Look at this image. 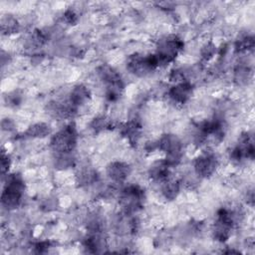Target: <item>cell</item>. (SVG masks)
Here are the masks:
<instances>
[{
  "mask_svg": "<svg viewBox=\"0 0 255 255\" xmlns=\"http://www.w3.org/2000/svg\"><path fill=\"white\" fill-rule=\"evenodd\" d=\"M241 217V212L238 209L228 207H221L218 209L212 229L213 238L221 243L226 242L230 238L233 228L238 224Z\"/></svg>",
  "mask_w": 255,
  "mask_h": 255,
  "instance_id": "cell-1",
  "label": "cell"
},
{
  "mask_svg": "<svg viewBox=\"0 0 255 255\" xmlns=\"http://www.w3.org/2000/svg\"><path fill=\"white\" fill-rule=\"evenodd\" d=\"M1 194V203L7 210L20 206L25 193V182L19 173H8Z\"/></svg>",
  "mask_w": 255,
  "mask_h": 255,
  "instance_id": "cell-2",
  "label": "cell"
},
{
  "mask_svg": "<svg viewBox=\"0 0 255 255\" xmlns=\"http://www.w3.org/2000/svg\"><path fill=\"white\" fill-rule=\"evenodd\" d=\"M183 40L175 34H169L161 37L157 41L156 50L153 53L157 61L158 68L172 63L183 50Z\"/></svg>",
  "mask_w": 255,
  "mask_h": 255,
  "instance_id": "cell-3",
  "label": "cell"
},
{
  "mask_svg": "<svg viewBox=\"0 0 255 255\" xmlns=\"http://www.w3.org/2000/svg\"><path fill=\"white\" fill-rule=\"evenodd\" d=\"M97 75L106 88V98L110 102L120 99L124 91V82L120 73L108 64H102L97 68Z\"/></svg>",
  "mask_w": 255,
  "mask_h": 255,
  "instance_id": "cell-4",
  "label": "cell"
},
{
  "mask_svg": "<svg viewBox=\"0 0 255 255\" xmlns=\"http://www.w3.org/2000/svg\"><path fill=\"white\" fill-rule=\"evenodd\" d=\"M157 149L164 153V160L171 167L177 166L183 157L182 140L173 133H165L157 140Z\"/></svg>",
  "mask_w": 255,
  "mask_h": 255,
  "instance_id": "cell-5",
  "label": "cell"
},
{
  "mask_svg": "<svg viewBox=\"0 0 255 255\" xmlns=\"http://www.w3.org/2000/svg\"><path fill=\"white\" fill-rule=\"evenodd\" d=\"M78 142V130L74 123H70L52 135L50 145L55 153L73 152Z\"/></svg>",
  "mask_w": 255,
  "mask_h": 255,
  "instance_id": "cell-6",
  "label": "cell"
},
{
  "mask_svg": "<svg viewBox=\"0 0 255 255\" xmlns=\"http://www.w3.org/2000/svg\"><path fill=\"white\" fill-rule=\"evenodd\" d=\"M144 199V190L137 184L127 185L120 192V205L126 215H132L140 210Z\"/></svg>",
  "mask_w": 255,
  "mask_h": 255,
  "instance_id": "cell-7",
  "label": "cell"
},
{
  "mask_svg": "<svg viewBox=\"0 0 255 255\" xmlns=\"http://www.w3.org/2000/svg\"><path fill=\"white\" fill-rule=\"evenodd\" d=\"M126 65L128 71L136 77H145L158 68L154 54L134 53L128 57Z\"/></svg>",
  "mask_w": 255,
  "mask_h": 255,
  "instance_id": "cell-8",
  "label": "cell"
},
{
  "mask_svg": "<svg viewBox=\"0 0 255 255\" xmlns=\"http://www.w3.org/2000/svg\"><path fill=\"white\" fill-rule=\"evenodd\" d=\"M254 139L253 135L248 132L244 131L238 138L236 145L230 151V159L234 163H241L247 159L254 158Z\"/></svg>",
  "mask_w": 255,
  "mask_h": 255,
  "instance_id": "cell-9",
  "label": "cell"
},
{
  "mask_svg": "<svg viewBox=\"0 0 255 255\" xmlns=\"http://www.w3.org/2000/svg\"><path fill=\"white\" fill-rule=\"evenodd\" d=\"M219 164L217 155L211 150H205L195 157L193 169L195 174L200 178H208L214 174Z\"/></svg>",
  "mask_w": 255,
  "mask_h": 255,
  "instance_id": "cell-10",
  "label": "cell"
},
{
  "mask_svg": "<svg viewBox=\"0 0 255 255\" xmlns=\"http://www.w3.org/2000/svg\"><path fill=\"white\" fill-rule=\"evenodd\" d=\"M193 86L190 81H182L174 84L167 91V97L172 104L181 106L186 104L191 98Z\"/></svg>",
  "mask_w": 255,
  "mask_h": 255,
  "instance_id": "cell-11",
  "label": "cell"
},
{
  "mask_svg": "<svg viewBox=\"0 0 255 255\" xmlns=\"http://www.w3.org/2000/svg\"><path fill=\"white\" fill-rule=\"evenodd\" d=\"M106 172L113 182L123 183L130 174V166L125 161L115 160L108 164Z\"/></svg>",
  "mask_w": 255,
  "mask_h": 255,
  "instance_id": "cell-12",
  "label": "cell"
},
{
  "mask_svg": "<svg viewBox=\"0 0 255 255\" xmlns=\"http://www.w3.org/2000/svg\"><path fill=\"white\" fill-rule=\"evenodd\" d=\"M171 166L162 158L154 161L148 168V176L150 180L156 183H161L170 176Z\"/></svg>",
  "mask_w": 255,
  "mask_h": 255,
  "instance_id": "cell-13",
  "label": "cell"
},
{
  "mask_svg": "<svg viewBox=\"0 0 255 255\" xmlns=\"http://www.w3.org/2000/svg\"><path fill=\"white\" fill-rule=\"evenodd\" d=\"M90 99H91L90 89L83 84H78L71 90L68 101L73 107H75L78 110V108L87 104L90 101Z\"/></svg>",
  "mask_w": 255,
  "mask_h": 255,
  "instance_id": "cell-14",
  "label": "cell"
},
{
  "mask_svg": "<svg viewBox=\"0 0 255 255\" xmlns=\"http://www.w3.org/2000/svg\"><path fill=\"white\" fill-rule=\"evenodd\" d=\"M141 125L137 120H130L123 124L120 128L121 134L127 138L130 144H136L141 134Z\"/></svg>",
  "mask_w": 255,
  "mask_h": 255,
  "instance_id": "cell-15",
  "label": "cell"
},
{
  "mask_svg": "<svg viewBox=\"0 0 255 255\" xmlns=\"http://www.w3.org/2000/svg\"><path fill=\"white\" fill-rule=\"evenodd\" d=\"M160 191L166 200H174L180 192V181L170 175L160 183Z\"/></svg>",
  "mask_w": 255,
  "mask_h": 255,
  "instance_id": "cell-16",
  "label": "cell"
},
{
  "mask_svg": "<svg viewBox=\"0 0 255 255\" xmlns=\"http://www.w3.org/2000/svg\"><path fill=\"white\" fill-rule=\"evenodd\" d=\"M51 133V128L46 123H36L31 125L23 133L24 137L43 138Z\"/></svg>",
  "mask_w": 255,
  "mask_h": 255,
  "instance_id": "cell-17",
  "label": "cell"
},
{
  "mask_svg": "<svg viewBox=\"0 0 255 255\" xmlns=\"http://www.w3.org/2000/svg\"><path fill=\"white\" fill-rule=\"evenodd\" d=\"M99 175L97 171L92 167H84L79 170L77 173V182L81 186H88L91 184H94L98 181Z\"/></svg>",
  "mask_w": 255,
  "mask_h": 255,
  "instance_id": "cell-18",
  "label": "cell"
},
{
  "mask_svg": "<svg viewBox=\"0 0 255 255\" xmlns=\"http://www.w3.org/2000/svg\"><path fill=\"white\" fill-rule=\"evenodd\" d=\"M255 41L254 37L249 34H243L239 36V38L236 39L234 49L237 53L243 54V53H249L254 49Z\"/></svg>",
  "mask_w": 255,
  "mask_h": 255,
  "instance_id": "cell-19",
  "label": "cell"
},
{
  "mask_svg": "<svg viewBox=\"0 0 255 255\" xmlns=\"http://www.w3.org/2000/svg\"><path fill=\"white\" fill-rule=\"evenodd\" d=\"M252 70L248 65L238 64L234 69V81L237 85H246L251 79Z\"/></svg>",
  "mask_w": 255,
  "mask_h": 255,
  "instance_id": "cell-20",
  "label": "cell"
},
{
  "mask_svg": "<svg viewBox=\"0 0 255 255\" xmlns=\"http://www.w3.org/2000/svg\"><path fill=\"white\" fill-rule=\"evenodd\" d=\"M75 163V156L73 152H65V153H56L55 156V165L57 168L66 169L72 167Z\"/></svg>",
  "mask_w": 255,
  "mask_h": 255,
  "instance_id": "cell-21",
  "label": "cell"
},
{
  "mask_svg": "<svg viewBox=\"0 0 255 255\" xmlns=\"http://www.w3.org/2000/svg\"><path fill=\"white\" fill-rule=\"evenodd\" d=\"M112 127H113L112 120L106 116L97 117L91 123V128L95 132H101L107 129H111Z\"/></svg>",
  "mask_w": 255,
  "mask_h": 255,
  "instance_id": "cell-22",
  "label": "cell"
},
{
  "mask_svg": "<svg viewBox=\"0 0 255 255\" xmlns=\"http://www.w3.org/2000/svg\"><path fill=\"white\" fill-rule=\"evenodd\" d=\"M1 30L4 34H8V35L17 33V31L19 30L18 21L11 16L3 19L1 23Z\"/></svg>",
  "mask_w": 255,
  "mask_h": 255,
  "instance_id": "cell-23",
  "label": "cell"
},
{
  "mask_svg": "<svg viewBox=\"0 0 255 255\" xmlns=\"http://www.w3.org/2000/svg\"><path fill=\"white\" fill-rule=\"evenodd\" d=\"M216 52H217V48H216L215 44L213 42L209 41L202 46V48L200 50V55L204 61H209L215 56Z\"/></svg>",
  "mask_w": 255,
  "mask_h": 255,
  "instance_id": "cell-24",
  "label": "cell"
},
{
  "mask_svg": "<svg viewBox=\"0 0 255 255\" xmlns=\"http://www.w3.org/2000/svg\"><path fill=\"white\" fill-rule=\"evenodd\" d=\"M10 165H11V158H10L9 154L6 153L4 150H2V152H1V163H0V166H1V174H2L3 176H5V175L8 174Z\"/></svg>",
  "mask_w": 255,
  "mask_h": 255,
  "instance_id": "cell-25",
  "label": "cell"
},
{
  "mask_svg": "<svg viewBox=\"0 0 255 255\" xmlns=\"http://www.w3.org/2000/svg\"><path fill=\"white\" fill-rule=\"evenodd\" d=\"M6 101H7V104L9 106H12V107H16L18 106L21 101H22V95L17 92V91H14L12 93H10L9 95H7V98H6Z\"/></svg>",
  "mask_w": 255,
  "mask_h": 255,
  "instance_id": "cell-26",
  "label": "cell"
},
{
  "mask_svg": "<svg viewBox=\"0 0 255 255\" xmlns=\"http://www.w3.org/2000/svg\"><path fill=\"white\" fill-rule=\"evenodd\" d=\"M63 19L69 25H75L78 22V15L73 9H67L63 14Z\"/></svg>",
  "mask_w": 255,
  "mask_h": 255,
  "instance_id": "cell-27",
  "label": "cell"
},
{
  "mask_svg": "<svg viewBox=\"0 0 255 255\" xmlns=\"http://www.w3.org/2000/svg\"><path fill=\"white\" fill-rule=\"evenodd\" d=\"M51 247V242L46 240V241H40V242H37L35 245H34V248L36 250V252L38 253H44L46 251H48V249Z\"/></svg>",
  "mask_w": 255,
  "mask_h": 255,
  "instance_id": "cell-28",
  "label": "cell"
},
{
  "mask_svg": "<svg viewBox=\"0 0 255 255\" xmlns=\"http://www.w3.org/2000/svg\"><path fill=\"white\" fill-rule=\"evenodd\" d=\"M2 129L3 130H7V131H11L14 128V123L10 120V119H4L2 121Z\"/></svg>",
  "mask_w": 255,
  "mask_h": 255,
  "instance_id": "cell-29",
  "label": "cell"
}]
</instances>
